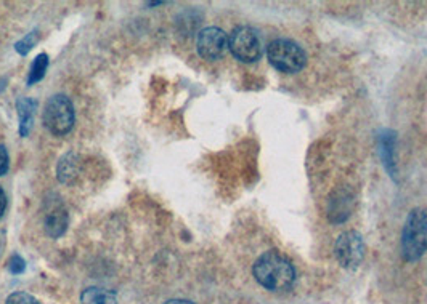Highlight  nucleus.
Segmentation results:
<instances>
[{
  "label": "nucleus",
  "mask_w": 427,
  "mask_h": 304,
  "mask_svg": "<svg viewBox=\"0 0 427 304\" xmlns=\"http://www.w3.org/2000/svg\"><path fill=\"white\" fill-rule=\"evenodd\" d=\"M252 274L264 288L270 291H284L296 282V269L286 256L276 250L260 255L252 267Z\"/></svg>",
  "instance_id": "1"
},
{
  "label": "nucleus",
  "mask_w": 427,
  "mask_h": 304,
  "mask_svg": "<svg viewBox=\"0 0 427 304\" xmlns=\"http://www.w3.org/2000/svg\"><path fill=\"white\" fill-rule=\"evenodd\" d=\"M427 252V207H418L408 214L402 231V256L410 263Z\"/></svg>",
  "instance_id": "2"
},
{
  "label": "nucleus",
  "mask_w": 427,
  "mask_h": 304,
  "mask_svg": "<svg viewBox=\"0 0 427 304\" xmlns=\"http://www.w3.org/2000/svg\"><path fill=\"white\" fill-rule=\"evenodd\" d=\"M267 56L275 69L286 74L299 73L305 68L307 55L299 44L291 39H276L267 47Z\"/></svg>",
  "instance_id": "3"
},
{
  "label": "nucleus",
  "mask_w": 427,
  "mask_h": 304,
  "mask_svg": "<svg viewBox=\"0 0 427 304\" xmlns=\"http://www.w3.org/2000/svg\"><path fill=\"white\" fill-rule=\"evenodd\" d=\"M74 106L68 97H64V95H53L45 103L42 122L44 127L49 130L52 135H68L74 127Z\"/></svg>",
  "instance_id": "4"
},
{
  "label": "nucleus",
  "mask_w": 427,
  "mask_h": 304,
  "mask_svg": "<svg viewBox=\"0 0 427 304\" xmlns=\"http://www.w3.org/2000/svg\"><path fill=\"white\" fill-rule=\"evenodd\" d=\"M228 49L241 63H254L262 56V39L251 26H238L228 39Z\"/></svg>",
  "instance_id": "5"
},
{
  "label": "nucleus",
  "mask_w": 427,
  "mask_h": 304,
  "mask_svg": "<svg viewBox=\"0 0 427 304\" xmlns=\"http://www.w3.org/2000/svg\"><path fill=\"white\" fill-rule=\"evenodd\" d=\"M337 263L346 269H357L365 256V242L360 232L346 231L337 237L334 243Z\"/></svg>",
  "instance_id": "6"
},
{
  "label": "nucleus",
  "mask_w": 427,
  "mask_h": 304,
  "mask_svg": "<svg viewBox=\"0 0 427 304\" xmlns=\"http://www.w3.org/2000/svg\"><path fill=\"white\" fill-rule=\"evenodd\" d=\"M197 50L207 61L221 59L228 50V37L223 29L211 26L201 29L197 37Z\"/></svg>",
  "instance_id": "7"
},
{
  "label": "nucleus",
  "mask_w": 427,
  "mask_h": 304,
  "mask_svg": "<svg viewBox=\"0 0 427 304\" xmlns=\"http://www.w3.org/2000/svg\"><path fill=\"white\" fill-rule=\"evenodd\" d=\"M69 223V217L62 200H49L47 202V210L44 214V228L47 236L52 238L62 237L66 232Z\"/></svg>",
  "instance_id": "8"
},
{
  "label": "nucleus",
  "mask_w": 427,
  "mask_h": 304,
  "mask_svg": "<svg viewBox=\"0 0 427 304\" xmlns=\"http://www.w3.org/2000/svg\"><path fill=\"white\" fill-rule=\"evenodd\" d=\"M16 111L18 117H20V136L25 138L33 128L34 114L37 111V101L33 98H18Z\"/></svg>",
  "instance_id": "9"
},
{
  "label": "nucleus",
  "mask_w": 427,
  "mask_h": 304,
  "mask_svg": "<svg viewBox=\"0 0 427 304\" xmlns=\"http://www.w3.org/2000/svg\"><path fill=\"white\" fill-rule=\"evenodd\" d=\"M79 156L76 152H68L66 156H63L60 164L57 166L58 180L64 184L74 183V180L79 175Z\"/></svg>",
  "instance_id": "10"
},
{
  "label": "nucleus",
  "mask_w": 427,
  "mask_h": 304,
  "mask_svg": "<svg viewBox=\"0 0 427 304\" xmlns=\"http://www.w3.org/2000/svg\"><path fill=\"white\" fill-rule=\"evenodd\" d=\"M394 142H395V133L394 132H389V130H385V135L379 136V147H381L379 151H381V157L384 160L385 170H387L389 175L395 180L397 171H395V162H394V157H392Z\"/></svg>",
  "instance_id": "11"
},
{
  "label": "nucleus",
  "mask_w": 427,
  "mask_h": 304,
  "mask_svg": "<svg viewBox=\"0 0 427 304\" xmlns=\"http://www.w3.org/2000/svg\"><path fill=\"white\" fill-rule=\"evenodd\" d=\"M82 304H117V298L110 290L100 287H88L81 295Z\"/></svg>",
  "instance_id": "12"
},
{
  "label": "nucleus",
  "mask_w": 427,
  "mask_h": 304,
  "mask_svg": "<svg viewBox=\"0 0 427 304\" xmlns=\"http://www.w3.org/2000/svg\"><path fill=\"white\" fill-rule=\"evenodd\" d=\"M47 68H49V56H47V53H40L39 56L34 58L31 68H29L28 85L31 87V85H34V83L42 80L47 73Z\"/></svg>",
  "instance_id": "13"
},
{
  "label": "nucleus",
  "mask_w": 427,
  "mask_h": 304,
  "mask_svg": "<svg viewBox=\"0 0 427 304\" xmlns=\"http://www.w3.org/2000/svg\"><path fill=\"white\" fill-rule=\"evenodd\" d=\"M35 42H37V31H33V32H29L25 39L16 42L15 50L20 53L21 56H26L28 53L34 49Z\"/></svg>",
  "instance_id": "14"
},
{
  "label": "nucleus",
  "mask_w": 427,
  "mask_h": 304,
  "mask_svg": "<svg viewBox=\"0 0 427 304\" xmlns=\"http://www.w3.org/2000/svg\"><path fill=\"white\" fill-rule=\"evenodd\" d=\"M5 304H40L33 295L25 293V291H16L7 298Z\"/></svg>",
  "instance_id": "15"
},
{
  "label": "nucleus",
  "mask_w": 427,
  "mask_h": 304,
  "mask_svg": "<svg viewBox=\"0 0 427 304\" xmlns=\"http://www.w3.org/2000/svg\"><path fill=\"white\" fill-rule=\"evenodd\" d=\"M25 269H26L25 260H23L20 255H13V256H11L10 261H8V271L11 274H21Z\"/></svg>",
  "instance_id": "16"
},
{
  "label": "nucleus",
  "mask_w": 427,
  "mask_h": 304,
  "mask_svg": "<svg viewBox=\"0 0 427 304\" xmlns=\"http://www.w3.org/2000/svg\"><path fill=\"white\" fill-rule=\"evenodd\" d=\"M8 151L4 145H0V176H4L8 171Z\"/></svg>",
  "instance_id": "17"
},
{
  "label": "nucleus",
  "mask_w": 427,
  "mask_h": 304,
  "mask_svg": "<svg viewBox=\"0 0 427 304\" xmlns=\"http://www.w3.org/2000/svg\"><path fill=\"white\" fill-rule=\"evenodd\" d=\"M7 205H8V200H7V194H5L4 188L0 186V218L4 217L5 210H7Z\"/></svg>",
  "instance_id": "18"
},
{
  "label": "nucleus",
  "mask_w": 427,
  "mask_h": 304,
  "mask_svg": "<svg viewBox=\"0 0 427 304\" xmlns=\"http://www.w3.org/2000/svg\"><path fill=\"white\" fill-rule=\"evenodd\" d=\"M164 304H194V303L188 301V300H169V301H165Z\"/></svg>",
  "instance_id": "19"
}]
</instances>
